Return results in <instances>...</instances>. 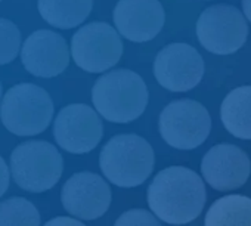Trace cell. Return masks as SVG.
Returning a JSON list of instances; mask_svg holds the SVG:
<instances>
[{
	"label": "cell",
	"instance_id": "obj_12",
	"mask_svg": "<svg viewBox=\"0 0 251 226\" xmlns=\"http://www.w3.org/2000/svg\"><path fill=\"white\" fill-rule=\"evenodd\" d=\"M70 55L65 39L52 30L31 33L21 49L24 68L39 78H52L64 73L70 64Z\"/></svg>",
	"mask_w": 251,
	"mask_h": 226
},
{
	"label": "cell",
	"instance_id": "obj_21",
	"mask_svg": "<svg viewBox=\"0 0 251 226\" xmlns=\"http://www.w3.org/2000/svg\"><path fill=\"white\" fill-rule=\"evenodd\" d=\"M11 180V169H8L6 161L0 157V197H3L9 188Z\"/></svg>",
	"mask_w": 251,
	"mask_h": 226
},
{
	"label": "cell",
	"instance_id": "obj_2",
	"mask_svg": "<svg viewBox=\"0 0 251 226\" xmlns=\"http://www.w3.org/2000/svg\"><path fill=\"white\" fill-rule=\"evenodd\" d=\"M150 93L144 78L132 70H112L96 80L92 102L99 114L117 125L139 119L148 105Z\"/></svg>",
	"mask_w": 251,
	"mask_h": 226
},
{
	"label": "cell",
	"instance_id": "obj_16",
	"mask_svg": "<svg viewBox=\"0 0 251 226\" xmlns=\"http://www.w3.org/2000/svg\"><path fill=\"white\" fill-rule=\"evenodd\" d=\"M92 8L93 0H37L40 17L59 30H71L83 24Z\"/></svg>",
	"mask_w": 251,
	"mask_h": 226
},
{
	"label": "cell",
	"instance_id": "obj_24",
	"mask_svg": "<svg viewBox=\"0 0 251 226\" xmlns=\"http://www.w3.org/2000/svg\"><path fill=\"white\" fill-rule=\"evenodd\" d=\"M0 102H2V83H0Z\"/></svg>",
	"mask_w": 251,
	"mask_h": 226
},
{
	"label": "cell",
	"instance_id": "obj_14",
	"mask_svg": "<svg viewBox=\"0 0 251 226\" xmlns=\"http://www.w3.org/2000/svg\"><path fill=\"white\" fill-rule=\"evenodd\" d=\"M112 20L123 37L135 43H145L163 30L166 12L160 0H118Z\"/></svg>",
	"mask_w": 251,
	"mask_h": 226
},
{
	"label": "cell",
	"instance_id": "obj_3",
	"mask_svg": "<svg viewBox=\"0 0 251 226\" xmlns=\"http://www.w3.org/2000/svg\"><path fill=\"white\" fill-rule=\"evenodd\" d=\"M155 155L152 147L139 135L112 136L102 148L99 167L109 183L120 188L142 185L152 173Z\"/></svg>",
	"mask_w": 251,
	"mask_h": 226
},
{
	"label": "cell",
	"instance_id": "obj_13",
	"mask_svg": "<svg viewBox=\"0 0 251 226\" xmlns=\"http://www.w3.org/2000/svg\"><path fill=\"white\" fill-rule=\"evenodd\" d=\"M204 180L216 191H233L248 180L251 161L245 151L232 144H219L207 151L201 161Z\"/></svg>",
	"mask_w": 251,
	"mask_h": 226
},
{
	"label": "cell",
	"instance_id": "obj_7",
	"mask_svg": "<svg viewBox=\"0 0 251 226\" xmlns=\"http://www.w3.org/2000/svg\"><path fill=\"white\" fill-rule=\"evenodd\" d=\"M248 25L238 8L226 3L202 11L197 21V37L201 46L214 55H232L247 42Z\"/></svg>",
	"mask_w": 251,
	"mask_h": 226
},
{
	"label": "cell",
	"instance_id": "obj_19",
	"mask_svg": "<svg viewBox=\"0 0 251 226\" xmlns=\"http://www.w3.org/2000/svg\"><path fill=\"white\" fill-rule=\"evenodd\" d=\"M21 43L23 37L17 24L0 18V65H8L18 56Z\"/></svg>",
	"mask_w": 251,
	"mask_h": 226
},
{
	"label": "cell",
	"instance_id": "obj_11",
	"mask_svg": "<svg viewBox=\"0 0 251 226\" xmlns=\"http://www.w3.org/2000/svg\"><path fill=\"white\" fill-rule=\"evenodd\" d=\"M61 202L71 216L83 220H96L111 205V188L99 175L78 172L64 183Z\"/></svg>",
	"mask_w": 251,
	"mask_h": 226
},
{
	"label": "cell",
	"instance_id": "obj_17",
	"mask_svg": "<svg viewBox=\"0 0 251 226\" xmlns=\"http://www.w3.org/2000/svg\"><path fill=\"white\" fill-rule=\"evenodd\" d=\"M204 225L226 226L247 225L251 226V198L245 195H226L219 198L208 208Z\"/></svg>",
	"mask_w": 251,
	"mask_h": 226
},
{
	"label": "cell",
	"instance_id": "obj_1",
	"mask_svg": "<svg viewBox=\"0 0 251 226\" xmlns=\"http://www.w3.org/2000/svg\"><path fill=\"white\" fill-rule=\"evenodd\" d=\"M207 200L198 173L183 166H170L155 175L148 188L151 211L167 225H186L202 211Z\"/></svg>",
	"mask_w": 251,
	"mask_h": 226
},
{
	"label": "cell",
	"instance_id": "obj_4",
	"mask_svg": "<svg viewBox=\"0 0 251 226\" xmlns=\"http://www.w3.org/2000/svg\"><path fill=\"white\" fill-rule=\"evenodd\" d=\"M53 117V100L40 86H12L0 102V120L15 136H36L48 129Z\"/></svg>",
	"mask_w": 251,
	"mask_h": 226
},
{
	"label": "cell",
	"instance_id": "obj_9",
	"mask_svg": "<svg viewBox=\"0 0 251 226\" xmlns=\"http://www.w3.org/2000/svg\"><path fill=\"white\" fill-rule=\"evenodd\" d=\"M53 136L67 152L87 154L99 145L103 126L98 111L86 103H70L58 112L53 123Z\"/></svg>",
	"mask_w": 251,
	"mask_h": 226
},
{
	"label": "cell",
	"instance_id": "obj_20",
	"mask_svg": "<svg viewBox=\"0 0 251 226\" xmlns=\"http://www.w3.org/2000/svg\"><path fill=\"white\" fill-rule=\"evenodd\" d=\"M163 222L151 211L144 210V208H133V210H127L124 211L117 220L115 225L117 226H123V225H161Z\"/></svg>",
	"mask_w": 251,
	"mask_h": 226
},
{
	"label": "cell",
	"instance_id": "obj_10",
	"mask_svg": "<svg viewBox=\"0 0 251 226\" xmlns=\"http://www.w3.org/2000/svg\"><path fill=\"white\" fill-rule=\"evenodd\" d=\"M154 75L170 92H188L204 77V59L188 43H170L155 56Z\"/></svg>",
	"mask_w": 251,
	"mask_h": 226
},
{
	"label": "cell",
	"instance_id": "obj_23",
	"mask_svg": "<svg viewBox=\"0 0 251 226\" xmlns=\"http://www.w3.org/2000/svg\"><path fill=\"white\" fill-rule=\"evenodd\" d=\"M242 11L245 18L251 23V0H242Z\"/></svg>",
	"mask_w": 251,
	"mask_h": 226
},
{
	"label": "cell",
	"instance_id": "obj_8",
	"mask_svg": "<svg viewBox=\"0 0 251 226\" xmlns=\"http://www.w3.org/2000/svg\"><path fill=\"white\" fill-rule=\"evenodd\" d=\"M123 42L117 30L106 23L83 25L71 39V56L75 65L87 73H103L118 64Z\"/></svg>",
	"mask_w": 251,
	"mask_h": 226
},
{
	"label": "cell",
	"instance_id": "obj_6",
	"mask_svg": "<svg viewBox=\"0 0 251 226\" xmlns=\"http://www.w3.org/2000/svg\"><path fill=\"white\" fill-rule=\"evenodd\" d=\"M160 135L175 150H195L202 145L211 130L207 108L194 99L170 102L160 114Z\"/></svg>",
	"mask_w": 251,
	"mask_h": 226
},
{
	"label": "cell",
	"instance_id": "obj_15",
	"mask_svg": "<svg viewBox=\"0 0 251 226\" xmlns=\"http://www.w3.org/2000/svg\"><path fill=\"white\" fill-rule=\"evenodd\" d=\"M220 119L233 138L251 141V86H239L226 95Z\"/></svg>",
	"mask_w": 251,
	"mask_h": 226
},
{
	"label": "cell",
	"instance_id": "obj_5",
	"mask_svg": "<svg viewBox=\"0 0 251 226\" xmlns=\"http://www.w3.org/2000/svg\"><path fill=\"white\" fill-rule=\"evenodd\" d=\"M64 160L59 151L46 141H27L11 154V173L15 183L33 194L52 189L61 179Z\"/></svg>",
	"mask_w": 251,
	"mask_h": 226
},
{
	"label": "cell",
	"instance_id": "obj_25",
	"mask_svg": "<svg viewBox=\"0 0 251 226\" xmlns=\"http://www.w3.org/2000/svg\"><path fill=\"white\" fill-rule=\"evenodd\" d=\"M0 2H2V0H0Z\"/></svg>",
	"mask_w": 251,
	"mask_h": 226
},
{
	"label": "cell",
	"instance_id": "obj_22",
	"mask_svg": "<svg viewBox=\"0 0 251 226\" xmlns=\"http://www.w3.org/2000/svg\"><path fill=\"white\" fill-rule=\"evenodd\" d=\"M46 226H52V225H75V226H81L83 222L78 220V217H74V216H58V217H53L50 220H48L45 223Z\"/></svg>",
	"mask_w": 251,
	"mask_h": 226
},
{
	"label": "cell",
	"instance_id": "obj_18",
	"mask_svg": "<svg viewBox=\"0 0 251 226\" xmlns=\"http://www.w3.org/2000/svg\"><path fill=\"white\" fill-rule=\"evenodd\" d=\"M42 223L37 207L23 197H12L0 201V226L28 225L39 226Z\"/></svg>",
	"mask_w": 251,
	"mask_h": 226
}]
</instances>
